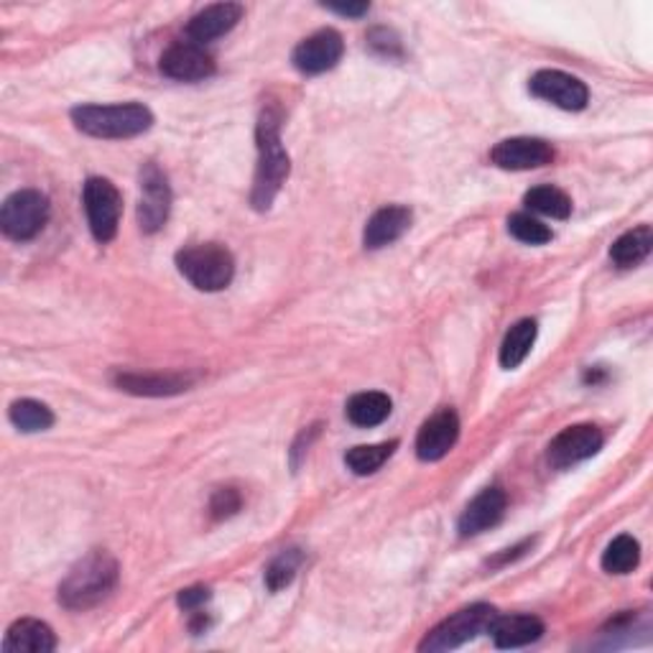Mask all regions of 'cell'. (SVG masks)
I'll return each instance as SVG.
<instances>
[{"instance_id":"obj_29","label":"cell","mask_w":653,"mask_h":653,"mask_svg":"<svg viewBox=\"0 0 653 653\" xmlns=\"http://www.w3.org/2000/svg\"><path fill=\"white\" fill-rule=\"evenodd\" d=\"M508 230L513 238L526 243V246H544V243L552 240V230L542 220L524 212L508 217Z\"/></svg>"},{"instance_id":"obj_8","label":"cell","mask_w":653,"mask_h":653,"mask_svg":"<svg viewBox=\"0 0 653 653\" xmlns=\"http://www.w3.org/2000/svg\"><path fill=\"white\" fill-rule=\"evenodd\" d=\"M603 432L595 424H574L556 434L546 449V459L554 469H570L585 463L603 449Z\"/></svg>"},{"instance_id":"obj_4","label":"cell","mask_w":653,"mask_h":653,"mask_svg":"<svg viewBox=\"0 0 653 653\" xmlns=\"http://www.w3.org/2000/svg\"><path fill=\"white\" fill-rule=\"evenodd\" d=\"M179 274L199 291L228 289L235 276L232 254L220 243H199L177 254Z\"/></svg>"},{"instance_id":"obj_28","label":"cell","mask_w":653,"mask_h":653,"mask_svg":"<svg viewBox=\"0 0 653 653\" xmlns=\"http://www.w3.org/2000/svg\"><path fill=\"white\" fill-rule=\"evenodd\" d=\"M301 562H304L301 548H284V552L274 556L271 564L266 567V587L271 592L289 587L296 577V572H299L301 567Z\"/></svg>"},{"instance_id":"obj_6","label":"cell","mask_w":653,"mask_h":653,"mask_svg":"<svg viewBox=\"0 0 653 653\" xmlns=\"http://www.w3.org/2000/svg\"><path fill=\"white\" fill-rule=\"evenodd\" d=\"M49 199L37 189H21L3 202L0 210V228L11 240H31L49 222Z\"/></svg>"},{"instance_id":"obj_25","label":"cell","mask_w":653,"mask_h":653,"mask_svg":"<svg viewBox=\"0 0 653 653\" xmlns=\"http://www.w3.org/2000/svg\"><path fill=\"white\" fill-rule=\"evenodd\" d=\"M524 205L538 215L554 217V220H567V217L572 215V199L556 187L528 189L524 197Z\"/></svg>"},{"instance_id":"obj_14","label":"cell","mask_w":653,"mask_h":653,"mask_svg":"<svg viewBox=\"0 0 653 653\" xmlns=\"http://www.w3.org/2000/svg\"><path fill=\"white\" fill-rule=\"evenodd\" d=\"M459 439V419L452 408H442L432 416L429 422H424L416 437V457L422 463H437V459L447 457L452 447Z\"/></svg>"},{"instance_id":"obj_33","label":"cell","mask_w":653,"mask_h":653,"mask_svg":"<svg viewBox=\"0 0 653 653\" xmlns=\"http://www.w3.org/2000/svg\"><path fill=\"white\" fill-rule=\"evenodd\" d=\"M531 546H534V542H531V538H526V542H521V544H516L513 548H503V552L498 556H493V560L487 562V564H491V567H503V564H508L513 560H518V556H524Z\"/></svg>"},{"instance_id":"obj_9","label":"cell","mask_w":653,"mask_h":653,"mask_svg":"<svg viewBox=\"0 0 653 653\" xmlns=\"http://www.w3.org/2000/svg\"><path fill=\"white\" fill-rule=\"evenodd\" d=\"M528 90L538 100H546L570 112L585 110L590 102L587 85L567 72H560V69H542V72H536L528 80Z\"/></svg>"},{"instance_id":"obj_17","label":"cell","mask_w":653,"mask_h":653,"mask_svg":"<svg viewBox=\"0 0 653 653\" xmlns=\"http://www.w3.org/2000/svg\"><path fill=\"white\" fill-rule=\"evenodd\" d=\"M412 220L414 215L404 205L383 207V210L373 215L368 225H365V232H363L365 248L378 250V248L390 246V243H396L400 235L412 228Z\"/></svg>"},{"instance_id":"obj_13","label":"cell","mask_w":653,"mask_h":653,"mask_svg":"<svg viewBox=\"0 0 653 653\" xmlns=\"http://www.w3.org/2000/svg\"><path fill=\"white\" fill-rule=\"evenodd\" d=\"M161 72L177 82H199L215 72V59L195 41H179L164 51Z\"/></svg>"},{"instance_id":"obj_1","label":"cell","mask_w":653,"mask_h":653,"mask_svg":"<svg viewBox=\"0 0 653 653\" xmlns=\"http://www.w3.org/2000/svg\"><path fill=\"white\" fill-rule=\"evenodd\" d=\"M256 141H258V169L254 181V202L256 210H268L274 205L278 191H281L284 181L289 179V154L281 144V116L276 108H266L258 118L256 128Z\"/></svg>"},{"instance_id":"obj_20","label":"cell","mask_w":653,"mask_h":653,"mask_svg":"<svg viewBox=\"0 0 653 653\" xmlns=\"http://www.w3.org/2000/svg\"><path fill=\"white\" fill-rule=\"evenodd\" d=\"M491 635L498 649H521L536 643L544 635V623L536 615H498Z\"/></svg>"},{"instance_id":"obj_2","label":"cell","mask_w":653,"mask_h":653,"mask_svg":"<svg viewBox=\"0 0 653 653\" xmlns=\"http://www.w3.org/2000/svg\"><path fill=\"white\" fill-rule=\"evenodd\" d=\"M118 585V562L108 552L95 548L75 564L59 585V603L67 611H90L100 605Z\"/></svg>"},{"instance_id":"obj_34","label":"cell","mask_w":653,"mask_h":653,"mask_svg":"<svg viewBox=\"0 0 653 653\" xmlns=\"http://www.w3.org/2000/svg\"><path fill=\"white\" fill-rule=\"evenodd\" d=\"M327 11L339 13V16H347V19H360L370 11L368 3H325Z\"/></svg>"},{"instance_id":"obj_16","label":"cell","mask_w":653,"mask_h":653,"mask_svg":"<svg viewBox=\"0 0 653 653\" xmlns=\"http://www.w3.org/2000/svg\"><path fill=\"white\" fill-rule=\"evenodd\" d=\"M240 19H243V6L215 3V6H207L205 11H199L195 19L189 21L187 33L191 41L199 43V47H205L207 41H215L225 37L228 31H232Z\"/></svg>"},{"instance_id":"obj_26","label":"cell","mask_w":653,"mask_h":653,"mask_svg":"<svg viewBox=\"0 0 653 653\" xmlns=\"http://www.w3.org/2000/svg\"><path fill=\"white\" fill-rule=\"evenodd\" d=\"M8 419L16 426V429H21L26 434H33V432H47L51 424H55V414H51L49 406L39 404V400H31V398H21L16 400L11 406V412H8Z\"/></svg>"},{"instance_id":"obj_31","label":"cell","mask_w":653,"mask_h":653,"mask_svg":"<svg viewBox=\"0 0 653 653\" xmlns=\"http://www.w3.org/2000/svg\"><path fill=\"white\" fill-rule=\"evenodd\" d=\"M368 43L373 51H378L383 57H398L400 55V41L394 31L388 29H373Z\"/></svg>"},{"instance_id":"obj_3","label":"cell","mask_w":653,"mask_h":653,"mask_svg":"<svg viewBox=\"0 0 653 653\" xmlns=\"http://www.w3.org/2000/svg\"><path fill=\"white\" fill-rule=\"evenodd\" d=\"M75 126L95 138H133L154 126V116L146 106H80L72 110Z\"/></svg>"},{"instance_id":"obj_27","label":"cell","mask_w":653,"mask_h":653,"mask_svg":"<svg viewBox=\"0 0 653 653\" xmlns=\"http://www.w3.org/2000/svg\"><path fill=\"white\" fill-rule=\"evenodd\" d=\"M641 562V544L633 536L621 534L607 544L603 554V570L611 574H629Z\"/></svg>"},{"instance_id":"obj_10","label":"cell","mask_w":653,"mask_h":653,"mask_svg":"<svg viewBox=\"0 0 653 653\" xmlns=\"http://www.w3.org/2000/svg\"><path fill=\"white\" fill-rule=\"evenodd\" d=\"M171 189L169 179L156 164H146L141 169V202H138V225L141 230L154 235L169 220Z\"/></svg>"},{"instance_id":"obj_7","label":"cell","mask_w":653,"mask_h":653,"mask_svg":"<svg viewBox=\"0 0 653 653\" xmlns=\"http://www.w3.org/2000/svg\"><path fill=\"white\" fill-rule=\"evenodd\" d=\"M82 202L87 212V222L98 243H110L116 238L120 212H123V199H120L118 187L110 179L92 177L85 181Z\"/></svg>"},{"instance_id":"obj_21","label":"cell","mask_w":653,"mask_h":653,"mask_svg":"<svg viewBox=\"0 0 653 653\" xmlns=\"http://www.w3.org/2000/svg\"><path fill=\"white\" fill-rule=\"evenodd\" d=\"M394 412V404L386 394L380 390H365V394H355L350 400H347V419H350L355 426H363V429H370V426L383 424Z\"/></svg>"},{"instance_id":"obj_23","label":"cell","mask_w":653,"mask_h":653,"mask_svg":"<svg viewBox=\"0 0 653 653\" xmlns=\"http://www.w3.org/2000/svg\"><path fill=\"white\" fill-rule=\"evenodd\" d=\"M651 248H653V232L649 225H641V228L629 230L613 243L611 258L617 268H633L649 258Z\"/></svg>"},{"instance_id":"obj_15","label":"cell","mask_w":653,"mask_h":653,"mask_svg":"<svg viewBox=\"0 0 653 653\" xmlns=\"http://www.w3.org/2000/svg\"><path fill=\"white\" fill-rule=\"evenodd\" d=\"M506 493H503L501 487H485L481 495H475V498L467 503L463 516H459V536L469 538L483 534L487 528L498 526L501 518L506 516Z\"/></svg>"},{"instance_id":"obj_18","label":"cell","mask_w":653,"mask_h":653,"mask_svg":"<svg viewBox=\"0 0 653 653\" xmlns=\"http://www.w3.org/2000/svg\"><path fill=\"white\" fill-rule=\"evenodd\" d=\"M116 386L133 396H174L187 390L195 378L177 376V373H116Z\"/></svg>"},{"instance_id":"obj_12","label":"cell","mask_w":653,"mask_h":653,"mask_svg":"<svg viewBox=\"0 0 653 653\" xmlns=\"http://www.w3.org/2000/svg\"><path fill=\"white\" fill-rule=\"evenodd\" d=\"M343 37H339L335 29H321L304 39L299 47L294 49L291 62L304 75H321L327 72V69L337 67L339 59H343Z\"/></svg>"},{"instance_id":"obj_19","label":"cell","mask_w":653,"mask_h":653,"mask_svg":"<svg viewBox=\"0 0 653 653\" xmlns=\"http://www.w3.org/2000/svg\"><path fill=\"white\" fill-rule=\"evenodd\" d=\"M57 649V635L47 623L23 617L6 633L3 653H49Z\"/></svg>"},{"instance_id":"obj_22","label":"cell","mask_w":653,"mask_h":653,"mask_svg":"<svg viewBox=\"0 0 653 653\" xmlns=\"http://www.w3.org/2000/svg\"><path fill=\"white\" fill-rule=\"evenodd\" d=\"M536 335H538V325L534 319H521L518 325H513L506 333V337H503V345H501L503 368L506 370L518 368V365L528 358V353L534 350Z\"/></svg>"},{"instance_id":"obj_32","label":"cell","mask_w":653,"mask_h":653,"mask_svg":"<svg viewBox=\"0 0 653 653\" xmlns=\"http://www.w3.org/2000/svg\"><path fill=\"white\" fill-rule=\"evenodd\" d=\"M210 597H212V592H210V590L202 587V585H197V587L181 590V592H179V597H177V603H179L181 611L195 613V611H199V607H202Z\"/></svg>"},{"instance_id":"obj_24","label":"cell","mask_w":653,"mask_h":653,"mask_svg":"<svg viewBox=\"0 0 653 653\" xmlns=\"http://www.w3.org/2000/svg\"><path fill=\"white\" fill-rule=\"evenodd\" d=\"M398 442H380V444H360L353 447L345 455V465L353 469L355 475H373L388 463V457L394 455Z\"/></svg>"},{"instance_id":"obj_30","label":"cell","mask_w":653,"mask_h":653,"mask_svg":"<svg viewBox=\"0 0 653 653\" xmlns=\"http://www.w3.org/2000/svg\"><path fill=\"white\" fill-rule=\"evenodd\" d=\"M240 503H243V498H240V493L235 491V487H220V491L212 495V503H210L212 518L222 521V518L235 516V513L240 511Z\"/></svg>"},{"instance_id":"obj_5","label":"cell","mask_w":653,"mask_h":653,"mask_svg":"<svg viewBox=\"0 0 653 653\" xmlns=\"http://www.w3.org/2000/svg\"><path fill=\"white\" fill-rule=\"evenodd\" d=\"M495 617H498V611L491 605H483V603L469 605L465 607V611L447 617V621H442L432 633H426L419 651L437 653V651H452V649L465 646V643L475 641L477 635L491 633Z\"/></svg>"},{"instance_id":"obj_11","label":"cell","mask_w":653,"mask_h":653,"mask_svg":"<svg viewBox=\"0 0 653 653\" xmlns=\"http://www.w3.org/2000/svg\"><path fill=\"white\" fill-rule=\"evenodd\" d=\"M491 161L498 169L506 171H528V169H542L546 164L554 161V148L546 144L544 138H506L491 151Z\"/></svg>"}]
</instances>
